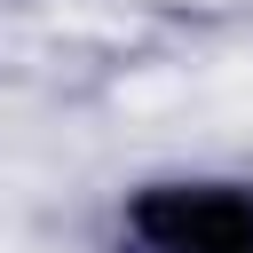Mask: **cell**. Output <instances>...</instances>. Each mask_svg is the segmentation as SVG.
<instances>
[{"instance_id": "cell-1", "label": "cell", "mask_w": 253, "mask_h": 253, "mask_svg": "<svg viewBox=\"0 0 253 253\" xmlns=\"http://www.w3.org/2000/svg\"><path fill=\"white\" fill-rule=\"evenodd\" d=\"M158 253H253V198L245 190H166L142 206Z\"/></svg>"}]
</instances>
